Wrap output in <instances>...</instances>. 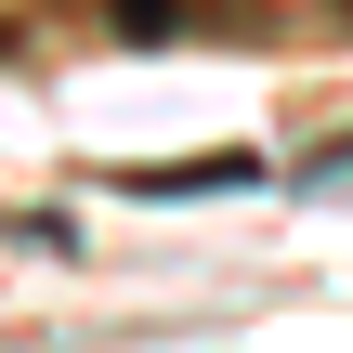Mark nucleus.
<instances>
[{
	"label": "nucleus",
	"instance_id": "obj_1",
	"mask_svg": "<svg viewBox=\"0 0 353 353\" xmlns=\"http://www.w3.org/2000/svg\"><path fill=\"white\" fill-rule=\"evenodd\" d=\"M131 196H210V183H249V157H157V170H118Z\"/></svg>",
	"mask_w": 353,
	"mask_h": 353
},
{
	"label": "nucleus",
	"instance_id": "obj_2",
	"mask_svg": "<svg viewBox=\"0 0 353 353\" xmlns=\"http://www.w3.org/2000/svg\"><path fill=\"white\" fill-rule=\"evenodd\" d=\"M183 26V0H118V39H170Z\"/></svg>",
	"mask_w": 353,
	"mask_h": 353
},
{
	"label": "nucleus",
	"instance_id": "obj_3",
	"mask_svg": "<svg viewBox=\"0 0 353 353\" xmlns=\"http://www.w3.org/2000/svg\"><path fill=\"white\" fill-rule=\"evenodd\" d=\"M0 52H13V13H0Z\"/></svg>",
	"mask_w": 353,
	"mask_h": 353
},
{
	"label": "nucleus",
	"instance_id": "obj_4",
	"mask_svg": "<svg viewBox=\"0 0 353 353\" xmlns=\"http://www.w3.org/2000/svg\"><path fill=\"white\" fill-rule=\"evenodd\" d=\"M327 13H341V26H353V0H327Z\"/></svg>",
	"mask_w": 353,
	"mask_h": 353
}]
</instances>
